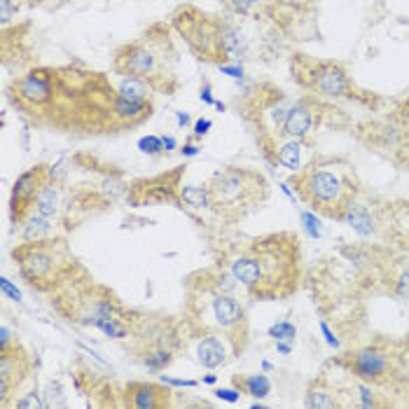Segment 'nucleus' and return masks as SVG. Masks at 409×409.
<instances>
[{
    "instance_id": "nucleus-20",
    "label": "nucleus",
    "mask_w": 409,
    "mask_h": 409,
    "mask_svg": "<svg viewBox=\"0 0 409 409\" xmlns=\"http://www.w3.org/2000/svg\"><path fill=\"white\" fill-rule=\"evenodd\" d=\"M234 386L239 388L241 393H246V395H253V398H258V400H265L267 395L272 393V381H269V376L267 374H236L234 376Z\"/></svg>"
},
{
    "instance_id": "nucleus-27",
    "label": "nucleus",
    "mask_w": 409,
    "mask_h": 409,
    "mask_svg": "<svg viewBox=\"0 0 409 409\" xmlns=\"http://www.w3.org/2000/svg\"><path fill=\"white\" fill-rule=\"evenodd\" d=\"M299 220H302V227L309 239H321L323 225H321V218L316 215V210H299Z\"/></svg>"
},
{
    "instance_id": "nucleus-30",
    "label": "nucleus",
    "mask_w": 409,
    "mask_h": 409,
    "mask_svg": "<svg viewBox=\"0 0 409 409\" xmlns=\"http://www.w3.org/2000/svg\"><path fill=\"white\" fill-rule=\"evenodd\" d=\"M262 3V0H225L227 10L234 12V15H251V12L258 8V5Z\"/></svg>"
},
{
    "instance_id": "nucleus-14",
    "label": "nucleus",
    "mask_w": 409,
    "mask_h": 409,
    "mask_svg": "<svg viewBox=\"0 0 409 409\" xmlns=\"http://www.w3.org/2000/svg\"><path fill=\"white\" fill-rule=\"evenodd\" d=\"M318 124V110L309 99L295 101L287 108L285 122L281 126L278 136L283 138H295V140H309L314 136Z\"/></svg>"
},
{
    "instance_id": "nucleus-39",
    "label": "nucleus",
    "mask_w": 409,
    "mask_h": 409,
    "mask_svg": "<svg viewBox=\"0 0 409 409\" xmlns=\"http://www.w3.org/2000/svg\"><path fill=\"white\" fill-rule=\"evenodd\" d=\"M220 68V73H227L229 78H244V68L239 66V63H222V66H218Z\"/></svg>"
},
{
    "instance_id": "nucleus-7",
    "label": "nucleus",
    "mask_w": 409,
    "mask_h": 409,
    "mask_svg": "<svg viewBox=\"0 0 409 409\" xmlns=\"http://www.w3.org/2000/svg\"><path fill=\"white\" fill-rule=\"evenodd\" d=\"M22 278L35 290H56L68 274L73 272L75 260L70 258L61 239H47L37 244H19L12 251Z\"/></svg>"
},
{
    "instance_id": "nucleus-46",
    "label": "nucleus",
    "mask_w": 409,
    "mask_h": 409,
    "mask_svg": "<svg viewBox=\"0 0 409 409\" xmlns=\"http://www.w3.org/2000/svg\"><path fill=\"white\" fill-rule=\"evenodd\" d=\"M176 119H178V126H187L190 124V115L187 112H176Z\"/></svg>"
},
{
    "instance_id": "nucleus-47",
    "label": "nucleus",
    "mask_w": 409,
    "mask_h": 409,
    "mask_svg": "<svg viewBox=\"0 0 409 409\" xmlns=\"http://www.w3.org/2000/svg\"><path fill=\"white\" fill-rule=\"evenodd\" d=\"M201 381H203V383H208V386H213V383L218 381V376H215V374H206V376H203Z\"/></svg>"
},
{
    "instance_id": "nucleus-29",
    "label": "nucleus",
    "mask_w": 409,
    "mask_h": 409,
    "mask_svg": "<svg viewBox=\"0 0 409 409\" xmlns=\"http://www.w3.org/2000/svg\"><path fill=\"white\" fill-rule=\"evenodd\" d=\"M138 150L143 152V155H150V157H159L164 152V143L159 136H143L138 140Z\"/></svg>"
},
{
    "instance_id": "nucleus-4",
    "label": "nucleus",
    "mask_w": 409,
    "mask_h": 409,
    "mask_svg": "<svg viewBox=\"0 0 409 409\" xmlns=\"http://www.w3.org/2000/svg\"><path fill=\"white\" fill-rule=\"evenodd\" d=\"M176 66V49L169 37V26L157 24L143 37L126 42L115 52L112 68L122 78L148 82L152 89L169 92Z\"/></svg>"
},
{
    "instance_id": "nucleus-21",
    "label": "nucleus",
    "mask_w": 409,
    "mask_h": 409,
    "mask_svg": "<svg viewBox=\"0 0 409 409\" xmlns=\"http://www.w3.org/2000/svg\"><path fill=\"white\" fill-rule=\"evenodd\" d=\"M33 210L40 215H47V218H56L61 210V199H59V190L54 187L52 178L42 185V190L37 192L35 201H33Z\"/></svg>"
},
{
    "instance_id": "nucleus-9",
    "label": "nucleus",
    "mask_w": 409,
    "mask_h": 409,
    "mask_svg": "<svg viewBox=\"0 0 409 409\" xmlns=\"http://www.w3.org/2000/svg\"><path fill=\"white\" fill-rule=\"evenodd\" d=\"M295 78L311 94L328 96V99H347V96H351V80L340 63L306 61Z\"/></svg>"
},
{
    "instance_id": "nucleus-44",
    "label": "nucleus",
    "mask_w": 409,
    "mask_h": 409,
    "mask_svg": "<svg viewBox=\"0 0 409 409\" xmlns=\"http://www.w3.org/2000/svg\"><path fill=\"white\" fill-rule=\"evenodd\" d=\"M276 351L278 353H283V356H290L292 353V342H285V340L276 342Z\"/></svg>"
},
{
    "instance_id": "nucleus-33",
    "label": "nucleus",
    "mask_w": 409,
    "mask_h": 409,
    "mask_svg": "<svg viewBox=\"0 0 409 409\" xmlns=\"http://www.w3.org/2000/svg\"><path fill=\"white\" fill-rule=\"evenodd\" d=\"M215 398L222 400V402H229V405H236V402L241 400V391L239 388H215Z\"/></svg>"
},
{
    "instance_id": "nucleus-23",
    "label": "nucleus",
    "mask_w": 409,
    "mask_h": 409,
    "mask_svg": "<svg viewBox=\"0 0 409 409\" xmlns=\"http://www.w3.org/2000/svg\"><path fill=\"white\" fill-rule=\"evenodd\" d=\"M171 362H174V351L166 347L150 349V351H145V356H143V365L148 367L150 372H162Z\"/></svg>"
},
{
    "instance_id": "nucleus-26",
    "label": "nucleus",
    "mask_w": 409,
    "mask_h": 409,
    "mask_svg": "<svg viewBox=\"0 0 409 409\" xmlns=\"http://www.w3.org/2000/svg\"><path fill=\"white\" fill-rule=\"evenodd\" d=\"M96 330H101L106 337H110V340H124V337H129V328H126L122 323V318H117V316L103 318V321L96 325Z\"/></svg>"
},
{
    "instance_id": "nucleus-19",
    "label": "nucleus",
    "mask_w": 409,
    "mask_h": 409,
    "mask_svg": "<svg viewBox=\"0 0 409 409\" xmlns=\"http://www.w3.org/2000/svg\"><path fill=\"white\" fill-rule=\"evenodd\" d=\"M304 407H309V409H335V407H342V402H340V398H337L335 388H332L330 383L321 376V379H316L309 386V391H306Z\"/></svg>"
},
{
    "instance_id": "nucleus-12",
    "label": "nucleus",
    "mask_w": 409,
    "mask_h": 409,
    "mask_svg": "<svg viewBox=\"0 0 409 409\" xmlns=\"http://www.w3.org/2000/svg\"><path fill=\"white\" fill-rule=\"evenodd\" d=\"M31 369V358L17 342L8 349H0V405H10V395L28 379Z\"/></svg>"
},
{
    "instance_id": "nucleus-37",
    "label": "nucleus",
    "mask_w": 409,
    "mask_h": 409,
    "mask_svg": "<svg viewBox=\"0 0 409 409\" xmlns=\"http://www.w3.org/2000/svg\"><path fill=\"white\" fill-rule=\"evenodd\" d=\"M395 119H398L400 126H405L407 133H409V99H405L398 106V110H395Z\"/></svg>"
},
{
    "instance_id": "nucleus-42",
    "label": "nucleus",
    "mask_w": 409,
    "mask_h": 409,
    "mask_svg": "<svg viewBox=\"0 0 409 409\" xmlns=\"http://www.w3.org/2000/svg\"><path fill=\"white\" fill-rule=\"evenodd\" d=\"M201 101L203 103H208V106H215V99H213V92H210V85H203L201 87Z\"/></svg>"
},
{
    "instance_id": "nucleus-28",
    "label": "nucleus",
    "mask_w": 409,
    "mask_h": 409,
    "mask_svg": "<svg viewBox=\"0 0 409 409\" xmlns=\"http://www.w3.org/2000/svg\"><path fill=\"white\" fill-rule=\"evenodd\" d=\"M269 337L274 342H281V340L292 342L297 337V328H295V323H290V321H278L269 328Z\"/></svg>"
},
{
    "instance_id": "nucleus-16",
    "label": "nucleus",
    "mask_w": 409,
    "mask_h": 409,
    "mask_svg": "<svg viewBox=\"0 0 409 409\" xmlns=\"http://www.w3.org/2000/svg\"><path fill=\"white\" fill-rule=\"evenodd\" d=\"M112 112L117 129H126V126H136L143 119H148L152 115V103L150 99H124V96L117 94Z\"/></svg>"
},
{
    "instance_id": "nucleus-25",
    "label": "nucleus",
    "mask_w": 409,
    "mask_h": 409,
    "mask_svg": "<svg viewBox=\"0 0 409 409\" xmlns=\"http://www.w3.org/2000/svg\"><path fill=\"white\" fill-rule=\"evenodd\" d=\"M356 395H358V407L374 409V407H386L388 405L386 400L379 398V393L372 388V383H365V381L356 383Z\"/></svg>"
},
{
    "instance_id": "nucleus-40",
    "label": "nucleus",
    "mask_w": 409,
    "mask_h": 409,
    "mask_svg": "<svg viewBox=\"0 0 409 409\" xmlns=\"http://www.w3.org/2000/svg\"><path fill=\"white\" fill-rule=\"evenodd\" d=\"M210 126H213V122H210V119H197L194 122V138L199 140V138H203L206 136V133L210 131Z\"/></svg>"
},
{
    "instance_id": "nucleus-5",
    "label": "nucleus",
    "mask_w": 409,
    "mask_h": 409,
    "mask_svg": "<svg viewBox=\"0 0 409 409\" xmlns=\"http://www.w3.org/2000/svg\"><path fill=\"white\" fill-rule=\"evenodd\" d=\"M190 318L197 330L225 335L236 356L248 344V314L236 295L215 292L201 285H190Z\"/></svg>"
},
{
    "instance_id": "nucleus-15",
    "label": "nucleus",
    "mask_w": 409,
    "mask_h": 409,
    "mask_svg": "<svg viewBox=\"0 0 409 409\" xmlns=\"http://www.w3.org/2000/svg\"><path fill=\"white\" fill-rule=\"evenodd\" d=\"M229 353L236 356V351L225 335H218V332H203V335H199V340H197V347H194L197 362L206 369H215V367L225 365V362L229 360Z\"/></svg>"
},
{
    "instance_id": "nucleus-1",
    "label": "nucleus",
    "mask_w": 409,
    "mask_h": 409,
    "mask_svg": "<svg viewBox=\"0 0 409 409\" xmlns=\"http://www.w3.org/2000/svg\"><path fill=\"white\" fill-rule=\"evenodd\" d=\"M241 287L258 299H283L297 290L302 278V251L295 234L281 232L251 239L227 260Z\"/></svg>"
},
{
    "instance_id": "nucleus-45",
    "label": "nucleus",
    "mask_w": 409,
    "mask_h": 409,
    "mask_svg": "<svg viewBox=\"0 0 409 409\" xmlns=\"http://www.w3.org/2000/svg\"><path fill=\"white\" fill-rule=\"evenodd\" d=\"M162 143H164V152H174L178 145L174 136H162Z\"/></svg>"
},
{
    "instance_id": "nucleus-17",
    "label": "nucleus",
    "mask_w": 409,
    "mask_h": 409,
    "mask_svg": "<svg viewBox=\"0 0 409 409\" xmlns=\"http://www.w3.org/2000/svg\"><path fill=\"white\" fill-rule=\"evenodd\" d=\"M17 227H19V239H22V244H37V241L54 239V234H56L54 218L40 215V213H35V210H31Z\"/></svg>"
},
{
    "instance_id": "nucleus-10",
    "label": "nucleus",
    "mask_w": 409,
    "mask_h": 409,
    "mask_svg": "<svg viewBox=\"0 0 409 409\" xmlns=\"http://www.w3.org/2000/svg\"><path fill=\"white\" fill-rule=\"evenodd\" d=\"M54 85H56V73L49 68L31 70V73L22 75L19 80L12 82L10 96L15 101L17 108H22L24 112H40L44 106L52 101L54 96Z\"/></svg>"
},
{
    "instance_id": "nucleus-8",
    "label": "nucleus",
    "mask_w": 409,
    "mask_h": 409,
    "mask_svg": "<svg viewBox=\"0 0 409 409\" xmlns=\"http://www.w3.org/2000/svg\"><path fill=\"white\" fill-rule=\"evenodd\" d=\"M340 362L358 381L372 383V386L391 381L398 374V356H393L383 347H376V344L349 351Z\"/></svg>"
},
{
    "instance_id": "nucleus-22",
    "label": "nucleus",
    "mask_w": 409,
    "mask_h": 409,
    "mask_svg": "<svg viewBox=\"0 0 409 409\" xmlns=\"http://www.w3.org/2000/svg\"><path fill=\"white\" fill-rule=\"evenodd\" d=\"M178 192H181V201L190 208H213L210 203V192L208 185H178Z\"/></svg>"
},
{
    "instance_id": "nucleus-35",
    "label": "nucleus",
    "mask_w": 409,
    "mask_h": 409,
    "mask_svg": "<svg viewBox=\"0 0 409 409\" xmlns=\"http://www.w3.org/2000/svg\"><path fill=\"white\" fill-rule=\"evenodd\" d=\"M395 295L400 299H409V272H402L395 281Z\"/></svg>"
},
{
    "instance_id": "nucleus-31",
    "label": "nucleus",
    "mask_w": 409,
    "mask_h": 409,
    "mask_svg": "<svg viewBox=\"0 0 409 409\" xmlns=\"http://www.w3.org/2000/svg\"><path fill=\"white\" fill-rule=\"evenodd\" d=\"M17 10L19 5L15 0H0V24H3V28H8L12 24V19L17 17Z\"/></svg>"
},
{
    "instance_id": "nucleus-11",
    "label": "nucleus",
    "mask_w": 409,
    "mask_h": 409,
    "mask_svg": "<svg viewBox=\"0 0 409 409\" xmlns=\"http://www.w3.org/2000/svg\"><path fill=\"white\" fill-rule=\"evenodd\" d=\"M49 169L47 166H31L28 171L17 176L15 185H12V197H10V220L12 225H19L26 215L33 210V201L42 185L49 181Z\"/></svg>"
},
{
    "instance_id": "nucleus-18",
    "label": "nucleus",
    "mask_w": 409,
    "mask_h": 409,
    "mask_svg": "<svg viewBox=\"0 0 409 409\" xmlns=\"http://www.w3.org/2000/svg\"><path fill=\"white\" fill-rule=\"evenodd\" d=\"M340 220L344 222V225H349L351 229H353L358 236H372L376 232V220H374L372 210L358 201H353L347 210H344Z\"/></svg>"
},
{
    "instance_id": "nucleus-41",
    "label": "nucleus",
    "mask_w": 409,
    "mask_h": 409,
    "mask_svg": "<svg viewBox=\"0 0 409 409\" xmlns=\"http://www.w3.org/2000/svg\"><path fill=\"white\" fill-rule=\"evenodd\" d=\"M12 330L8 328V325H3L0 328V349H8V347H12Z\"/></svg>"
},
{
    "instance_id": "nucleus-24",
    "label": "nucleus",
    "mask_w": 409,
    "mask_h": 409,
    "mask_svg": "<svg viewBox=\"0 0 409 409\" xmlns=\"http://www.w3.org/2000/svg\"><path fill=\"white\" fill-rule=\"evenodd\" d=\"M152 87L148 82L136 80V78H122V82L117 85V94L124 99H150Z\"/></svg>"
},
{
    "instance_id": "nucleus-34",
    "label": "nucleus",
    "mask_w": 409,
    "mask_h": 409,
    "mask_svg": "<svg viewBox=\"0 0 409 409\" xmlns=\"http://www.w3.org/2000/svg\"><path fill=\"white\" fill-rule=\"evenodd\" d=\"M159 381L169 383V386H174V388H194V386H199V381H194V379H178V376H166V374L159 376Z\"/></svg>"
},
{
    "instance_id": "nucleus-13",
    "label": "nucleus",
    "mask_w": 409,
    "mask_h": 409,
    "mask_svg": "<svg viewBox=\"0 0 409 409\" xmlns=\"http://www.w3.org/2000/svg\"><path fill=\"white\" fill-rule=\"evenodd\" d=\"M122 395V405L133 409H164L174 405V391L164 381H131Z\"/></svg>"
},
{
    "instance_id": "nucleus-32",
    "label": "nucleus",
    "mask_w": 409,
    "mask_h": 409,
    "mask_svg": "<svg viewBox=\"0 0 409 409\" xmlns=\"http://www.w3.org/2000/svg\"><path fill=\"white\" fill-rule=\"evenodd\" d=\"M15 407L17 409H42L44 407V400H40V393H37V391H31L26 398L17 400Z\"/></svg>"
},
{
    "instance_id": "nucleus-38",
    "label": "nucleus",
    "mask_w": 409,
    "mask_h": 409,
    "mask_svg": "<svg viewBox=\"0 0 409 409\" xmlns=\"http://www.w3.org/2000/svg\"><path fill=\"white\" fill-rule=\"evenodd\" d=\"M321 332H323V337H325V342H328V347L330 349H340L342 344H340V340L335 337V332L330 330V325L325 323V321H321Z\"/></svg>"
},
{
    "instance_id": "nucleus-36",
    "label": "nucleus",
    "mask_w": 409,
    "mask_h": 409,
    "mask_svg": "<svg viewBox=\"0 0 409 409\" xmlns=\"http://www.w3.org/2000/svg\"><path fill=\"white\" fill-rule=\"evenodd\" d=\"M0 287H3V295H8L10 299H15V302H22V292H19L17 285H12V281L8 276L0 278Z\"/></svg>"
},
{
    "instance_id": "nucleus-43",
    "label": "nucleus",
    "mask_w": 409,
    "mask_h": 409,
    "mask_svg": "<svg viewBox=\"0 0 409 409\" xmlns=\"http://www.w3.org/2000/svg\"><path fill=\"white\" fill-rule=\"evenodd\" d=\"M181 155L183 157H197V155H199V148H197V145H192V143H185L181 148Z\"/></svg>"
},
{
    "instance_id": "nucleus-6",
    "label": "nucleus",
    "mask_w": 409,
    "mask_h": 409,
    "mask_svg": "<svg viewBox=\"0 0 409 409\" xmlns=\"http://www.w3.org/2000/svg\"><path fill=\"white\" fill-rule=\"evenodd\" d=\"M208 192L215 213L229 222H236L253 210H258L269 197V183L267 178L253 169L244 166H227L210 176Z\"/></svg>"
},
{
    "instance_id": "nucleus-2",
    "label": "nucleus",
    "mask_w": 409,
    "mask_h": 409,
    "mask_svg": "<svg viewBox=\"0 0 409 409\" xmlns=\"http://www.w3.org/2000/svg\"><path fill=\"white\" fill-rule=\"evenodd\" d=\"M290 185L311 210L335 220L342 218L360 192L353 166L342 157H316L299 174H292Z\"/></svg>"
},
{
    "instance_id": "nucleus-3",
    "label": "nucleus",
    "mask_w": 409,
    "mask_h": 409,
    "mask_svg": "<svg viewBox=\"0 0 409 409\" xmlns=\"http://www.w3.org/2000/svg\"><path fill=\"white\" fill-rule=\"evenodd\" d=\"M171 26L183 35L190 52L206 63H239L246 54V40L234 24L192 5L174 12Z\"/></svg>"
}]
</instances>
